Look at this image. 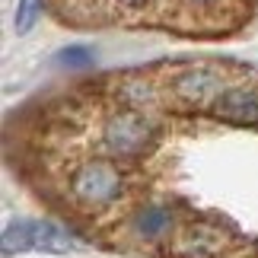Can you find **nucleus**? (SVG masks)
<instances>
[{
	"label": "nucleus",
	"instance_id": "f257e3e1",
	"mask_svg": "<svg viewBox=\"0 0 258 258\" xmlns=\"http://www.w3.org/2000/svg\"><path fill=\"white\" fill-rule=\"evenodd\" d=\"M160 118L156 112H137V108H115L102 118V147L115 160H137L150 153L153 144L160 141Z\"/></svg>",
	"mask_w": 258,
	"mask_h": 258
},
{
	"label": "nucleus",
	"instance_id": "f03ea898",
	"mask_svg": "<svg viewBox=\"0 0 258 258\" xmlns=\"http://www.w3.org/2000/svg\"><path fill=\"white\" fill-rule=\"evenodd\" d=\"M124 172L118 169L112 160H86L67 178V195L77 207L96 214L105 211V207L118 204V198L124 195Z\"/></svg>",
	"mask_w": 258,
	"mask_h": 258
},
{
	"label": "nucleus",
	"instance_id": "7ed1b4c3",
	"mask_svg": "<svg viewBox=\"0 0 258 258\" xmlns=\"http://www.w3.org/2000/svg\"><path fill=\"white\" fill-rule=\"evenodd\" d=\"M226 83H230V77H226L223 64H182L166 80V96L178 108L201 112V108H214Z\"/></svg>",
	"mask_w": 258,
	"mask_h": 258
},
{
	"label": "nucleus",
	"instance_id": "20e7f679",
	"mask_svg": "<svg viewBox=\"0 0 258 258\" xmlns=\"http://www.w3.org/2000/svg\"><path fill=\"white\" fill-rule=\"evenodd\" d=\"M74 236L48 220H13L4 226V255L16 252H71Z\"/></svg>",
	"mask_w": 258,
	"mask_h": 258
},
{
	"label": "nucleus",
	"instance_id": "39448f33",
	"mask_svg": "<svg viewBox=\"0 0 258 258\" xmlns=\"http://www.w3.org/2000/svg\"><path fill=\"white\" fill-rule=\"evenodd\" d=\"M169 258H223L230 249V233L211 220H188L166 242Z\"/></svg>",
	"mask_w": 258,
	"mask_h": 258
},
{
	"label": "nucleus",
	"instance_id": "423d86ee",
	"mask_svg": "<svg viewBox=\"0 0 258 258\" xmlns=\"http://www.w3.org/2000/svg\"><path fill=\"white\" fill-rule=\"evenodd\" d=\"M175 230H178L175 211H172V204H166V201H144L127 217V233H131L137 242H147V245L169 242Z\"/></svg>",
	"mask_w": 258,
	"mask_h": 258
},
{
	"label": "nucleus",
	"instance_id": "0eeeda50",
	"mask_svg": "<svg viewBox=\"0 0 258 258\" xmlns=\"http://www.w3.org/2000/svg\"><path fill=\"white\" fill-rule=\"evenodd\" d=\"M211 112L220 121L230 124H258V83L249 80H230L226 89L217 96Z\"/></svg>",
	"mask_w": 258,
	"mask_h": 258
},
{
	"label": "nucleus",
	"instance_id": "6e6552de",
	"mask_svg": "<svg viewBox=\"0 0 258 258\" xmlns=\"http://www.w3.org/2000/svg\"><path fill=\"white\" fill-rule=\"evenodd\" d=\"M115 99L121 102V108H137V112H153L156 105L163 102V96H166V86L160 83H153V80H147V77H121V80L115 83Z\"/></svg>",
	"mask_w": 258,
	"mask_h": 258
},
{
	"label": "nucleus",
	"instance_id": "1a4fd4ad",
	"mask_svg": "<svg viewBox=\"0 0 258 258\" xmlns=\"http://www.w3.org/2000/svg\"><path fill=\"white\" fill-rule=\"evenodd\" d=\"M38 16H42V0H19L16 16H13V29L23 35V32H29V29L35 26Z\"/></svg>",
	"mask_w": 258,
	"mask_h": 258
},
{
	"label": "nucleus",
	"instance_id": "9d476101",
	"mask_svg": "<svg viewBox=\"0 0 258 258\" xmlns=\"http://www.w3.org/2000/svg\"><path fill=\"white\" fill-rule=\"evenodd\" d=\"M93 48H86V45H67L61 54H57V61L67 64V67H89L93 64Z\"/></svg>",
	"mask_w": 258,
	"mask_h": 258
},
{
	"label": "nucleus",
	"instance_id": "9b49d317",
	"mask_svg": "<svg viewBox=\"0 0 258 258\" xmlns=\"http://www.w3.org/2000/svg\"><path fill=\"white\" fill-rule=\"evenodd\" d=\"M118 4H124V7H144V4H150V0H118Z\"/></svg>",
	"mask_w": 258,
	"mask_h": 258
},
{
	"label": "nucleus",
	"instance_id": "f8f14e48",
	"mask_svg": "<svg viewBox=\"0 0 258 258\" xmlns=\"http://www.w3.org/2000/svg\"><path fill=\"white\" fill-rule=\"evenodd\" d=\"M188 4H198V7H211V4H217V0H188Z\"/></svg>",
	"mask_w": 258,
	"mask_h": 258
}]
</instances>
